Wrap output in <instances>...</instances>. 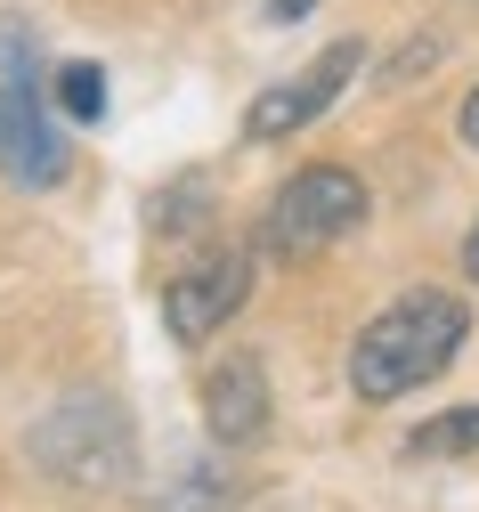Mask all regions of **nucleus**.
<instances>
[{"instance_id": "nucleus-7", "label": "nucleus", "mask_w": 479, "mask_h": 512, "mask_svg": "<svg viewBox=\"0 0 479 512\" xmlns=\"http://www.w3.org/2000/svg\"><path fill=\"white\" fill-rule=\"evenodd\" d=\"M195 399H203V431H212L228 456H236V447H260L268 423H277V391H268L260 350L212 358V366H203V382H195Z\"/></svg>"}, {"instance_id": "nucleus-8", "label": "nucleus", "mask_w": 479, "mask_h": 512, "mask_svg": "<svg viewBox=\"0 0 479 512\" xmlns=\"http://www.w3.org/2000/svg\"><path fill=\"white\" fill-rule=\"evenodd\" d=\"M49 106L65 122H106V66L98 57H65V66L49 74Z\"/></svg>"}, {"instance_id": "nucleus-4", "label": "nucleus", "mask_w": 479, "mask_h": 512, "mask_svg": "<svg viewBox=\"0 0 479 512\" xmlns=\"http://www.w3.org/2000/svg\"><path fill=\"white\" fill-rule=\"evenodd\" d=\"M366 212H374V196H366L358 171L301 163L277 196L260 204V252H277V261H317V252L350 244V236L366 228Z\"/></svg>"}, {"instance_id": "nucleus-9", "label": "nucleus", "mask_w": 479, "mask_h": 512, "mask_svg": "<svg viewBox=\"0 0 479 512\" xmlns=\"http://www.w3.org/2000/svg\"><path fill=\"white\" fill-rule=\"evenodd\" d=\"M406 456H479V399L431 415L423 431H406Z\"/></svg>"}, {"instance_id": "nucleus-5", "label": "nucleus", "mask_w": 479, "mask_h": 512, "mask_svg": "<svg viewBox=\"0 0 479 512\" xmlns=\"http://www.w3.org/2000/svg\"><path fill=\"white\" fill-rule=\"evenodd\" d=\"M358 74H366V41L358 33H341V41H325L301 74H285V82H268L252 106H244V139L252 147H277V139H293V131H309V122H325L341 98L358 90Z\"/></svg>"}, {"instance_id": "nucleus-12", "label": "nucleus", "mask_w": 479, "mask_h": 512, "mask_svg": "<svg viewBox=\"0 0 479 512\" xmlns=\"http://www.w3.org/2000/svg\"><path fill=\"white\" fill-rule=\"evenodd\" d=\"M455 139H463V147H471V155H479V90H471V98H463V106H455Z\"/></svg>"}, {"instance_id": "nucleus-11", "label": "nucleus", "mask_w": 479, "mask_h": 512, "mask_svg": "<svg viewBox=\"0 0 479 512\" xmlns=\"http://www.w3.org/2000/svg\"><path fill=\"white\" fill-rule=\"evenodd\" d=\"M439 49H447V41H406V49L390 57V90H398L406 74H431V66H439Z\"/></svg>"}, {"instance_id": "nucleus-13", "label": "nucleus", "mask_w": 479, "mask_h": 512, "mask_svg": "<svg viewBox=\"0 0 479 512\" xmlns=\"http://www.w3.org/2000/svg\"><path fill=\"white\" fill-rule=\"evenodd\" d=\"M463 277L479 285V220H471V236H463Z\"/></svg>"}, {"instance_id": "nucleus-2", "label": "nucleus", "mask_w": 479, "mask_h": 512, "mask_svg": "<svg viewBox=\"0 0 479 512\" xmlns=\"http://www.w3.org/2000/svg\"><path fill=\"white\" fill-rule=\"evenodd\" d=\"M74 171V147L57 131L49 106V57H41V25L0 9V179L25 187V196H49Z\"/></svg>"}, {"instance_id": "nucleus-3", "label": "nucleus", "mask_w": 479, "mask_h": 512, "mask_svg": "<svg viewBox=\"0 0 479 512\" xmlns=\"http://www.w3.org/2000/svg\"><path fill=\"white\" fill-rule=\"evenodd\" d=\"M25 456H33V472H49L57 488L106 496V488H130V480H139V431H130V415H122L106 391H74V399H57V407L25 431Z\"/></svg>"}, {"instance_id": "nucleus-1", "label": "nucleus", "mask_w": 479, "mask_h": 512, "mask_svg": "<svg viewBox=\"0 0 479 512\" xmlns=\"http://www.w3.org/2000/svg\"><path fill=\"white\" fill-rule=\"evenodd\" d=\"M471 342V309L463 293H439V285H415L398 293L382 317H366L358 342H350V391L366 407H390L406 391H423V382H439Z\"/></svg>"}, {"instance_id": "nucleus-10", "label": "nucleus", "mask_w": 479, "mask_h": 512, "mask_svg": "<svg viewBox=\"0 0 479 512\" xmlns=\"http://www.w3.org/2000/svg\"><path fill=\"white\" fill-rule=\"evenodd\" d=\"M203 204H212V179H179V187H163V196H155V236H187Z\"/></svg>"}, {"instance_id": "nucleus-6", "label": "nucleus", "mask_w": 479, "mask_h": 512, "mask_svg": "<svg viewBox=\"0 0 479 512\" xmlns=\"http://www.w3.org/2000/svg\"><path fill=\"white\" fill-rule=\"evenodd\" d=\"M252 301V252L220 244V252H203V261H187L171 285H163V334L179 350H203V342H220L228 334V317Z\"/></svg>"}]
</instances>
